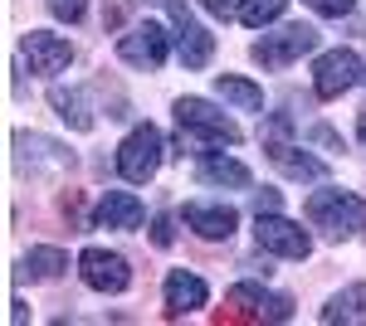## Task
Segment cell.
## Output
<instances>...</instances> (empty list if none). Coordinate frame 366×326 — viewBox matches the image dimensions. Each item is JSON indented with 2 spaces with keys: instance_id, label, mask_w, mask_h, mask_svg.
Returning <instances> with one entry per match:
<instances>
[{
  "instance_id": "obj_1",
  "label": "cell",
  "mask_w": 366,
  "mask_h": 326,
  "mask_svg": "<svg viewBox=\"0 0 366 326\" xmlns=\"http://www.w3.org/2000/svg\"><path fill=\"white\" fill-rule=\"evenodd\" d=\"M308 219L327 239H352L366 234V200L352 190H317L308 195Z\"/></svg>"
},
{
  "instance_id": "obj_2",
  "label": "cell",
  "mask_w": 366,
  "mask_h": 326,
  "mask_svg": "<svg viewBox=\"0 0 366 326\" xmlns=\"http://www.w3.org/2000/svg\"><path fill=\"white\" fill-rule=\"evenodd\" d=\"M162 132L152 127V122H142V127H132L127 132V141L117 146V170L132 180V185H147L152 175H157V165H162Z\"/></svg>"
},
{
  "instance_id": "obj_3",
  "label": "cell",
  "mask_w": 366,
  "mask_h": 326,
  "mask_svg": "<svg viewBox=\"0 0 366 326\" xmlns=\"http://www.w3.org/2000/svg\"><path fill=\"white\" fill-rule=\"evenodd\" d=\"M176 122H181V132H196L200 141H215V146H234L239 141V122L225 117L205 98H181L176 103Z\"/></svg>"
},
{
  "instance_id": "obj_4",
  "label": "cell",
  "mask_w": 366,
  "mask_h": 326,
  "mask_svg": "<svg viewBox=\"0 0 366 326\" xmlns=\"http://www.w3.org/2000/svg\"><path fill=\"white\" fill-rule=\"evenodd\" d=\"M171 54V34L167 25H157V20H142V25H132L122 39H117V58L122 63H132V68H162Z\"/></svg>"
},
{
  "instance_id": "obj_5",
  "label": "cell",
  "mask_w": 366,
  "mask_h": 326,
  "mask_svg": "<svg viewBox=\"0 0 366 326\" xmlns=\"http://www.w3.org/2000/svg\"><path fill=\"white\" fill-rule=\"evenodd\" d=\"M317 49V29L312 25H283L279 34H264L259 44H254V58L264 63V68H288L293 58H303V54H312Z\"/></svg>"
},
{
  "instance_id": "obj_6",
  "label": "cell",
  "mask_w": 366,
  "mask_h": 326,
  "mask_svg": "<svg viewBox=\"0 0 366 326\" xmlns=\"http://www.w3.org/2000/svg\"><path fill=\"white\" fill-rule=\"evenodd\" d=\"M254 239H259L264 253H279V258H308L312 253V234L283 215H259L254 219Z\"/></svg>"
},
{
  "instance_id": "obj_7",
  "label": "cell",
  "mask_w": 366,
  "mask_h": 326,
  "mask_svg": "<svg viewBox=\"0 0 366 326\" xmlns=\"http://www.w3.org/2000/svg\"><path fill=\"white\" fill-rule=\"evenodd\" d=\"M357 83H362V58L352 54V49H327L312 63V93L317 98H342Z\"/></svg>"
},
{
  "instance_id": "obj_8",
  "label": "cell",
  "mask_w": 366,
  "mask_h": 326,
  "mask_svg": "<svg viewBox=\"0 0 366 326\" xmlns=\"http://www.w3.org/2000/svg\"><path fill=\"white\" fill-rule=\"evenodd\" d=\"M79 272H84V282L93 292H127V282H132L127 258L108 253V248H84L79 253Z\"/></svg>"
},
{
  "instance_id": "obj_9",
  "label": "cell",
  "mask_w": 366,
  "mask_h": 326,
  "mask_svg": "<svg viewBox=\"0 0 366 326\" xmlns=\"http://www.w3.org/2000/svg\"><path fill=\"white\" fill-rule=\"evenodd\" d=\"M171 25H176V44H181V63L186 68H205L215 58V34L205 25H196L181 0H171Z\"/></svg>"
},
{
  "instance_id": "obj_10",
  "label": "cell",
  "mask_w": 366,
  "mask_h": 326,
  "mask_svg": "<svg viewBox=\"0 0 366 326\" xmlns=\"http://www.w3.org/2000/svg\"><path fill=\"white\" fill-rule=\"evenodd\" d=\"M25 58L34 73H44V78H54V73H64L69 63H74V44L69 39H59V34H44V29H29L25 34Z\"/></svg>"
},
{
  "instance_id": "obj_11",
  "label": "cell",
  "mask_w": 366,
  "mask_h": 326,
  "mask_svg": "<svg viewBox=\"0 0 366 326\" xmlns=\"http://www.w3.org/2000/svg\"><path fill=\"white\" fill-rule=\"evenodd\" d=\"M181 219H186V229H196L200 239H229L234 224H239V215L229 205H215V200H186Z\"/></svg>"
},
{
  "instance_id": "obj_12",
  "label": "cell",
  "mask_w": 366,
  "mask_h": 326,
  "mask_svg": "<svg viewBox=\"0 0 366 326\" xmlns=\"http://www.w3.org/2000/svg\"><path fill=\"white\" fill-rule=\"evenodd\" d=\"M225 307H229V312H239V317H274V322H288V317H293V302H288V297H264V287H254V282L229 287Z\"/></svg>"
},
{
  "instance_id": "obj_13",
  "label": "cell",
  "mask_w": 366,
  "mask_h": 326,
  "mask_svg": "<svg viewBox=\"0 0 366 326\" xmlns=\"http://www.w3.org/2000/svg\"><path fill=\"white\" fill-rule=\"evenodd\" d=\"M142 219L147 210L132 190H103V200L93 205V224H103V229H137Z\"/></svg>"
},
{
  "instance_id": "obj_14",
  "label": "cell",
  "mask_w": 366,
  "mask_h": 326,
  "mask_svg": "<svg viewBox=\"0 0 366 326\" xmlns=\"http://www.w3.org/2000/svg\"><path fill=\"white\" fill-rule=\"evenodd\" d=\"M264 151H269V161L279 165L283 175H293V180H322V175H327V165L317 161V156H308L303 146H293V141H269Z\"/></svg>"
},
{
  "instance_id": "obj_15",
  "label": "cell",
  "mask_w": 366,
  "mask_h": 326,
  "mask_svg": "<svg viewBox=\"0 0 366 326\" xmlns=\"http://www.w3.org/2000/svg\"><path fill=\"white\" fill-rule=\"evenodd\" d=\"M205 282H200L196 272L186 268H171L167 272V312L171 317H186V312H196V307H205Z\"/></svg>"
},
{
  "instance_id": "obj_16",
  "label": "cell",
  "mask_w": 366,
  "mask_h": 326,
  "mask_svg": "<svg viewBox=\"0 0 366 326\" xmlns=\"http://www.w3.org/2000/svg\"><path fill=\"white\" fill-rule=\"evenodd\" d=\"M196 175L205 185H229V190H244L249 185V165H239L234 156H200Z\"/></svg>"
},
{
  "instance_id": "obj_17",
  "label": "cell",
  "mask_w": 366,
  "mask_h": 326,
  "mask_svg": "<svg viewBox=\"0 0 366 326\" xmlns=\"http://www.w3.org/2000/svg\"><path fill=\"white\" fill-rule=\"evenodd\" d=\"M215 93L225 98L229 108H239V112H259L264 108V88H254L249 78H234V73H220V78H215Z\"/></svg>"
},
{
  "instance_id": "obj_18",
  "label": "cell",
  "mask_w": 366,
  "mask_h": 326,
  "mask_svg": "<svg viewBox=\"0 0 366 326\" xmlns=\"http://www.w3.org/2000/svg\"><path fill=\"white\" fill-rule=\"evenodd\" d=\"M49 103H54V112L74 127V132H88V127H93V112H88V103H84V93H79V88H54V93H49Z\"/></svg>"
},
{
  "instance_id": "obj_19",
  "label": "cell",
  "mask_w": 366,
  "mask_h": 326,
  "mask_svg": "<svg viewBox=\"0 0 366 326\" xmlns=\"http://www.w3.org/2000/svg\"><path fill=\"white\" fill-rule=\"evenodd\" d=\"M322 322H366V287L352 282L342 297H332L322 307Z\"/></svg>"
},
{
  "instance_id": "obj_20",
  "label": "cell",
  "mask_w": 366,
  "mask_h": 326,
  "mask_svg": "<svg viewBox=\"0 0 366 326\" xmlns=\"http://www.w3.org/2000/svg\"><path fill=\"white\" fill-rule=\"evenodd\" d=\"M64 268H69L64 248H29V253H25V272H29V277H39V282L59 277Z\"/></svg>"
},
{
  "instance_id": "obj_21",
  "label": "cell",
  "mask_w": 366,
  "mask_h": 326,
  "mask_svg": "<svg viewBox=\"0 0 366 326\" xmlns=\"http://www.w3.org/2000/svg\"><path fill=\"white\" fill-rule=\"evenodd\" d=\"M283 5H288V0H244V5H239V20H244L249 29H264L269 20L283 15Z\"/></svg>"
},
{
  "instance_id": "obj_22",
  "label": "cell",
  "mask_w": 366,
  "mask_h": 326,
  "mask_svg": "<svg viewBox=\"0 0 366 326\" xmlns=\"http://www.w3.org/2000/svg\"><path fill=\"white\" fill-rule=\"evenodd\" d=\"M44 5L54 10L59 20H69V25H74V20H84V10H88V0H44Z\"/></svg>"
},
{
  "instance_id": "obj_23",
  "label": "cell",
  "mask_w": 366,
  "mask_h": 326,
  "mask_svg": "<svg viewBox=\"0 0 366 326\" xmlns=\"http://www.w3.org/2000/svg\"><path fill=\"white\" fill-rule=\"evenodd\" d=\"M152 244H157V248H171V244H176V229H171V219H167V215L152 219Z\"/></svg>"
},
{
  "instance_id": "obj_24",
  "label": "cell",
  "mask_w": 366,
  "mask_h": 326,
  "mask_svg": "<svg viewBox=\"0 0 366 326\" xmlns=\"http://www.w3.org/2000/svg\"><path fill=\"white\" fill-rule=\"evenodd\" d=\"M308 5L317 10V15H327V20H342V15H347L357 0H308Z\"/></svg>"
},
{
  "instance_id": "obj_25",
  "label": "cell",
  "mask_w": 366,
  "mask_h": 326,
  "mask_svg": "<svg viewBox=\"0 0 366 326\" xmlns=\"http://www.w3.org/2000/svg\"><path fill=\"white\" fill-rule=\"evenodd\" d=\"M279 205H283L279 190H259L254 195V215H279Z\"/></svg>"
},
{
  "instance_id": "obj_26",
  "label": "cell",
  "mask_w": 366,
  "mask_h": 326,
  "mask_svg": "<svg viewBox=\"0 0 366 326\" xmlns=\"http://www.w3.org/2000/svg\"><path fill=\"white\" fill-rule=\"evenodd\" d=\"M200 5H205L210 15H229V0H200Z\"/></svg>"
},
{
  "instance_id": "obj_27",
  "label": "cell",
  "mask_w": 366,
  "mask_h": 326,
  "mask_svg": "<svg viewBox=\"0 0 366 326\" xmlns=\"http://www.w3.org/2000/svg\"><path fill=\"white\" fill-rule=\"evenodd\" d=\"M357 132H362V141H366V112H362V117H357Z\"/></svg>"
}]
</instances>
